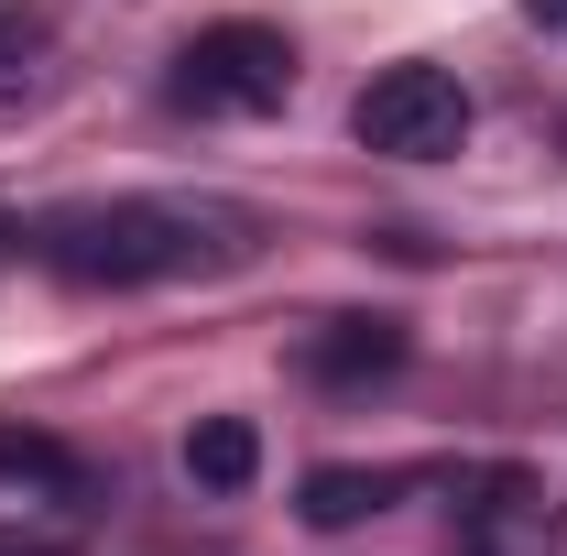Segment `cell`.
I'll use <instances>...</instances> for the list:
<instances>
[{"mask_svg":"<svg viewBox=\"0 0 567 556\" xmlns=\"http://www.w3.org/2000/svg\"><path fill=\"white\" fill-rule=\"evenodd\" d=\"M262 218L229 197H87V208L33 218V262L76 295H132V284H186V274H229L251 262Z\"/></svg>","mask_w":567,"mask_h":556,"instance_id":"obj_1","label":"cell"},{"mask_svg":"<svg viewBox=\"0 0 567 556\" xmlns=\"http://www.w3.org/2000/svg\"><path fill=\"white\" fill-rule=\"evenodd\" d=\"M164 99L197 110V121H262V110L295 99V44H284L274 22H208V33L175 44Z\"/></svg>","mask_w":567,"mask_h":556,"instance_id":"obj_2","label":"cell"},{"mask_svg":"<svg viewBox=\"0 0 567 556\" xmlns=\"http://www.w3.org/2000/svg\"><path fill=\"white\" fill-rule=\"evenodd\" d=\"M470 121H481V110H470L458 66H425V55L382 66V76L350 99L360 153H393V164H436V153H458V142H470Z\"/></svg>","mask_w":567,"mask_h":556,"instance_id":"obj_3","label":"cell"},{"mask_svg":"<svg viewBox=\"0 0 567 556\" xmlns=\"http://www.w3.org/2000/svg\"><path fill=\"white\" fill-rule=\"evenodd\" d=\"M306 371H317L328 393H360V382L404 371V317H317V339H306Z\"/></svg>","mask_w":567,"mask_h":556,"instance_id":"obj_4","label":"cell"},{"mask_svg":"<svg viewBox=\"0 0 567 556\" xmlns=\"http://www.w3.org/2000/svg\"><path fill=\"white\" fill-rule=\"evenodd\" d=\"M186 481H197V491H251V481H262V425H251V415H197V436H186Z\"/></svg>","mask_w":567,"mask_h":556,"instance_id":"obj_5","label":"cell"},{"mask_svg":"<svg viewBox=\"0 0 567 556\" xmlns=\"http://www.w3.org/2000/svg\"><path fill=\"white\" fill-rule=\"evenodd\" d=\"M382 502H393L382 470H306V491H295V513H306L317 535H350V524H371Z\"/></svg>","mask_w":567,"mask_h":556,"instance_id":"obj_6","label":"cell"},{"mask_svg":"<svg viewBox=\"0 0 567 556\" xmlns=\"http://www.w3.org/2000/svg\"><path fill=\"white\" fill-rule=\"evenodd\" d=\"M44 44H55V33H44V11L0 0V110H11V99L33 87V66H44Z\"/></svg>","mask_w":567,"mask_h":556,"instance_id":"obj_7","label":"cell"},{"mask_svg":"<svg viewBox=\"0 0 567 556\" xmlns=\"http://www.w3.org/2000/svg\"><path fill=\"white\" fill-rule=\"evenodd\" d=\"M0 556H66V524H0Z\"/></svg>","mask_w":567,"mask_h":556,"instance_id":"obj_8","label":"cell"},{"mask_svg":"<svg viewBox=\"0 0 567 556\" xmlns=\"http://www.w3.org/2000/svg\"><path fill=\"white\" fill-rule=\"evenodd\" d=\"M524 22L535 33H567V0H524Z\"/></svg>","mask_w":567,"mask_h":556,"instance_id":"obj_9","label":"cell"},{"mask_svg":"<svg viewBox=\"0 0 567 556\" xmlns=\"http://www.w3.org/2000/svg\"><path fill=\"white\" fill-rule=\"evenodd\" d=\"M11 251H22V229H11V218H0V262H11Z\"/></svg>","mask_w":567,"mask_h":556,"instance_id":"obj_10","label":"cell"}]
</instances>
